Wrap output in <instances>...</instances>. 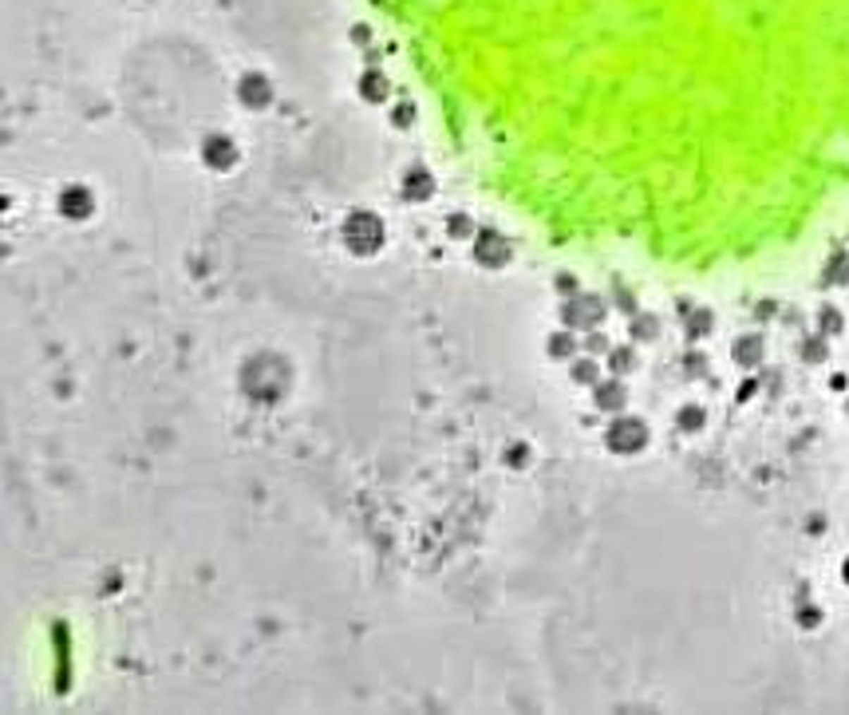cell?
<instances>
[{
    "instance_id": "cell-2",
    "label": "cell",
    "mask_w": 849,
    "mask_h": 715,
    "mask_svg": "<svg viewBox=\"0 0 849 715\" xmlns=\"http://www.w3.org/2000/svg\"><path fill=\"white\" fill-rule=\"evenodd\" d=\"M640 443H644V427H640L636 419H624V423L612 427V447H620V451H636Z\"/></svg>"
},
{
    "instance_id": "cell-3",
    "label": "cell",
    "mask_w": 849,
    "mask_h": 715,
    "mask_svg": "<svg viewBox=\"0 0 849 715\" xmlns=\"http://www.w3.org/2000/svg\"><path fill=\"white\" fill-rule=\"evenodd\" d=\"M845 577H849V565H845Z\"/></svg>"
},
{
    "instance_id": "cell-1",
    "label": "cell",
    "mask_w": 849,
    "mask_h": 715,
    "mask_svg": "<svg viewBox=\"0 0 849 715\" xmlns=\"http://www.w3.org/2000/svg\"><path fill=\"white\" fill-rule=\"evenodd\" d=\"M360 237H368V249L380 245V225H376V218H368V213L352 218V225H348V242L356 245V249H360Z\"/></svg>"
}]
</instances>
